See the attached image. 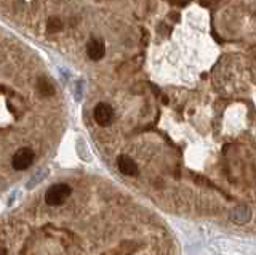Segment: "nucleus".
<instances>
[{"label": "nucleus", "instance_id": "obj_3", "mask_svg": "<svg viewBox=\"0 0 256 255\" xmlns=\"http://www.w3.org/2000/svg\"><path fill=\"white\" fill-rule=\"evenodd\" d=\"M93 116H95V121L99 124V126L107 127L114 119V111L111 106L106 105V103H99V105L95 108V111H93Z\"/></svg>", "mask_w": 256, "mask_h": 255}, {"label": "nucleus", "instance_id": "obj_6", "mask_svg": "<svg viewBox=\"0 0 256 255\" xmlns=\"http://www.w3.org/2000/svg\"><path fill=\"white\" fill-rule=\"evenodd\" d=\"M37 88H39V92L44 96H48V95H51V93H53V85H51L50 80H46V79H40L37 82Z\"/></svg>", "mask_w": 256, "mask_h": 255}, {"label": "nucleus", "instance_id": "obj_4", "mask_svg": "<svg viewBox=\"0 0 256 255\" xmlns=\"http://www.w3.org/2000/svg\"><path fill=\"white\" fill-rule=\"evenodd\" d=\"M117 167L123 175H127V176H136L139 174L138 164L135 162L130 156H125V154L119 156L117 158Z\"/></svg>", "mask_w": 256, "mask_h": 255}, {"label": "nucleus", "instance_id": "obj_5", "mask_svg": "<svg viewBox=\"0 0 256 255\" xmlns=\"http://www.w3.org/2000/svg\"><path fill=\"white\" fill-rule=\"evenodd\" d=\"M104 53H106V45H104V42H101V40L98 39H91L90 42L87 44V55L90 60H101Z\"/></svg>", "mask_w": 256, "mask_h": 255}, {"label": "nucleus", "instance_id": "obj_1", "mask_svg": "<svg viewBox=\"0 0 256 255\" xmlns=\"http://www.w3.org/2000/svg\"><path fill=\"white\" fill-rule=\"evenodd\" d=\"M72 194V188L69 185L61 183V185H55L45 192V202L48 206H61L67 197Z\"/></svg>", "mask_w": 256, "mask_h": 255}, {"label": "nucleus", "instance_id": "obj_8", "mask_svg": "<svg viewBox=\"0 0 256 255\" xmlns=\"http://www.w3.org/2000/svg\"><path fill=\"white\" fill-rule=\"evenodd\" d=\"M0 255H8L7 249H5V247H0Z\"/></svg>", "mask_w": 256, "mask_h": 255}, {"label": "nucleus", "instance_id": "obj_7", "mask_svg": "<svg viewBox=\"0 0 256 255\" xmlns=\"http://www.w3.org/2000/svg\"><path fill=\"white\" fill-rule=\"evenodd\" d=\"M61 28H62L61 19H58V18H51V19H48V31H50V32H58Z\"/></svg>", "mask_w": 256, "mask_h": 255}, {"label": "nucleus", "instance_id": "obj_2", "mask_svg": "<svg viewBox=\"0 0 256 255\" xmlns=\"http://www.w3.org/2000/svg\"><path fill=\"white\" fill-rule=\"evenodd\" d=\"M34 159H35L34 151L29 148H23L15 153V156L12 158V165L15 170H26L32 165Z\"/></svg>", "mask_w": 256, "mask_h": 255}]
</instances>
